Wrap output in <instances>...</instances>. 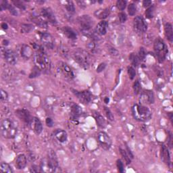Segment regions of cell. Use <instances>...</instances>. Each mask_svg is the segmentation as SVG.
Returning a JSON list of instances; mask_svg holds the SVG:
<instances>
[{"instance_id":"cell-27","label":"cell","mask_w":173,"mask_h":173,"mask_svg":"<svg viewBox=\"0 0 173 173\" xmlns=\"http://www.w3.org/2000/svg\"><path fill=\"white\" fill-rule=\"evenodd\" d=\"M94 118L95 119H96V121L97 125H98L99 127L104 128L106 126V120L104 119V117H103L102 115H100L98 112H96V114H94Z\"/></svg>"},{"instance_id":"cell-3","label":"cell","mask_w":173,"mask_h":173,"mask_svg":"<svg viewBox=\"0 0 173 173\" xmlns=\"http://www.w3.org/2000/svg\"><path fill=\"white\" fill-rule=\"evenodd\" d=\"M132 114L134 119L139 122H146L152 117V112L146 106L135 104L132 107Z\"/></svg>"},{"instance_id":"cell-55","label":"cell","mask_w":173,"mask_h":173,"mask_svg":"<svg viewBox=\"0 0 173 173\" xmlns=\"http://www.w3.org/2000/svg\"><path fill=\"white\" fill-rule=\"evenodd\" d=\"M1 28L4 30L7 29V24L6 23H2L1 24Z\"/></svg>"},{"instance_id":"cell-16","label":"cell","mask_w":173,"mask_h":173,"mask_svg":"<svg viewBox=\"0 0 173 173\" xmlns=\"http://www.w3.org/2000/svg\"><path fill=\"white\" fill-rule=\"evenodd\" d=\"M161 158L165 164L167 166L170 167L171 165V160H170V155L169 153V150L167 148L166 145H163L161 147Z\"/></svg>"},{"instance_id":"cell-6","label":"cell","mask_w":173,"mask_h":173,"mask_svg":"<svg viewBox=\"0 0 173 173\" xmlns=\"http://www.w3.org/2000/svg\"><path fill=\"white\" fill-rule=\"evenodd\" d=\"M74 58L80 66L88 68L90 65V57L85 50L78 49L74 53Z\"/></svg>"},{"instance_id":"cell-18","label":"cell","mask_w":173,"mask_h":173,"mask_svg":"<svg viewBox=\"0 0 173 173\" xmlns=\"http://www.w3.org/2000/svg\"><path fill=\"white\" fill-rule=\"evenodd\" d=\"M15 164H16V167L18 170L24 169L27 166V159L26 155L24 154L18 155L16 159Z\"/></svg>"},{"instance_id":"cell-56","label":"cell","mask_w":173,"mask_h":173,"mask_svg":"<svg viewBox=\"0 0 173 173\" xmlns=\"http://www.w3.org/2000/svg\"><path fill=\"white\" fill-rule=\"evenodd\" d=\"M105 102H106V103L107 104V103L109 102V99L108 98H106V99H105Z\"/></svg>"},{"instance_id":"cell-31","label":"cell","mask_w":173,"mask_h":173,"mask_svg":"<svg viewBox=\"0 0 173 173\" xmlns=\"http://www.w3.org/2000/svg\"><path fill=\"white\" fill-rule=\"evenodd\" d=\"M129 60L131 62V64L133 65L134 66H137L139 62V58L138 56L134 53H131L129 56Z\"/></svg>"},{"instance_id":"cell-7","label":"cell","mask_w":173,"mask_h":173,"mask_svg":"<svg viewBox=\"0 0 173 173\" xmlns=\"http://www.w3.org/2000/svg\"><path fill=\"white\" fill-rule=\"evenodd\" d=\"M97 140L103 149L105 150H108L112 145V140L106 133L99 132L97 135Z\"/></svg>"},{"instance_id":"cell-17","label":"cell","mask_w":173,"mask_h":173,"mask_svg":"<svg viewBox=\"0 0 173 173\" xmlns=\"http://www.w3.org/2000/svg\"><path fill=\"white\" fill-rule=\"evenodd\" d=\"M60 69H61L62 73H63V74L66 78H68L70 79H72L74 78V74L73 71H72L71 68L66 63L62 62L61 64H60Z\"/></svg>"},{"instance_id":"cell-9","label":"cell","mask_w":173,"mask_h":173,"mask_svg":"<svg viewBox=\"0 0 173 173\" xmlns=\"http://www.w3.org/2000/svg\"><path fill=\"white\" fill-rule=\"evenodd\" d=\"M79 22L81 29L85 31H88L89 30L91 29L93 24L92 18L88 15H84V16L80 17Z\"/></svg>"},{"instance_id":"cell-25","label":"cell","mask_w":173,"mask_h":173,"mask_svg":"<svg viewBox=\"0 0 173 173\" xmlns=\"http://www.w3.org/2000/svg\"><path fill=\"white\" fill-rule=\"evenodd\" d=\"M165 35H166L167 39L169 41L172 42L173 41V30L172 26L170 23H166L164 26Z\"/></svg>"},{"instance_id":"cell-36","label":"cell","mask_w":173,"mask_h":173,"mask_svg":"<svg viewBox=\"0 0 173 173\" xmlns=\"http://www.w3.org/2000/svg\"><path fill=\"white\" fill-rule=\"evenodd\" d=\"M127 6V1H124V0H119L116 2V7L117 8L120 10H124L126 8Z\"/></svg>"},{"instance_id":"cell-19","label":"cell","mask_w":173,"mask_h":173,"mask_svg":"<svg viewBox=\"0 0 173 173\" xmlns=\"http://www.w3.org/2000/svg\"><path fill=\"white\" fill-rule=\"evenodd\" d=\"M32 129L37 135H40L43 131V125L40 120L37 117H34L31 122Z\"/></svg>"},{"instance_id":"cell-39","label":"cell","mask_w":173,"mask_h":173,"mask_svg":"<svg viewBox=\"0 0 173 173\" xmlns=\"http://www.w3.org/2000/svg\"><path fill=\"white\" fill-rule=\"evenodd\" d=\"M12 3L14 4L15 6L18 7V8L20 9H21V10L26 9V6H24L23 2L21 1H19V0H13V1H12Z\"/></svg>"},{"instance_id":"cell-26","label":"cell","mask_w":173,"mask_h":173,"mask_svg":"<svg viewBox=\"0 0 173 173\" xmlns=\"http://www.w3.org/2000/svg\"><path fill=\"white\" fill-rule=\"evenodd\" d=\"M32 21H33L37 26L41 27V28L47 29V22L43 21L39 16H37V15H32Z\"/></svg>"},{"instance_id":"cell-10","label":"cell","mask_w":173,"mask_h":173,"mask_svg":"<svg viewBox=\"0 0 173 173\" xmlns=\"http://www.w3.org/2000/svg\"><path fill=\"white\" fill-rule=\"evenodd\" d=\"M15 113H16V116L18 117L20 120H21L22 121H23L25 123L28 124H31V122L33 118L31 116L30 112L27 110L26 109L17 110Z\"/></svg>"},{"instance_id":"cell-11","label":"cell","mask_w":173,"mask_h":173,"mask_svg":"<svg viewBox=\"0 0 173 173\" xmlns=\"http://www.w3.org/2000/svg\"><path fill=\"white\" fill-rule=\"evenodd\" d=\"M139 102L141 104H151L154 103V95L152 91L146 90L141 94Z\"/></svg>"},{"instance_id":"cell-15","label":"cell","mask_w":173,"mask_h":173,"mask_svg":"<svg viewBox=\"0 0 173 173\" xmlns=\"http://www.w3.org/2000/svg\"><path fill=\"white\" fill-rule=\"evenodd\" d=\"M40 38L41 41L45 45V46L47 47L48 49H53L54 48V39L52 37L51 35L47 32H42L40 34Z\"/></svg>"},{"instance_id":"cell-2","label":"cell","mask_w":173,"mask_h":173,"mask_svg":"<svg viewBox=\"0 0 173 173\" xmlns=\"http://www.w3.org/2000/svg\"><path fill=\"white\" fill-rule=\"evenodd\" d=\"M18 132L16 122L10 119L2 120L1 123V133L6 139H14Z\"/></svg>"},{"instance_id":"cell-12","label":"cell","mask_w":173,"mask_h":173,"mask_svg":"<svg viewBox=\"0 0 173 173\" xmlns=\"http://www.w3.org/2000/svg\"><path fill=\"white\" fill-rule=\"evenodd\" d=\"M74 94L77 97L80 101L83 103V104H89L92 99V95L91 93L88 91H78L75 90H72Z\"/></svg>"},{"instance_id":"cell-23","label":"cell","mask_w":173,"mask_h":173,"mask_svg":"<svg viewBox=\"0 0 173 173\" xmlns=\"http://www.w3.org/2000/svg\"><path fill=\"white\" fill-rule=\"evenodd\" d=\"M62 30V32H63V33L68 39H72V40H74V39H77V35L76 32H75L74 30L71 29V27H64Z\"/></svg>"},{"instance_id":"cell-22","label":"cell","mask_w":173,"mask_h":173,"mask_svg":"<svg viewBox=\"0 0 173 173\" xmlns=\"http://www.w3.org/2000/svg\"><path fill=\"white\" fill-rule=\"evenodd\" d=\"M107 22L105 21H102L99 22L97 25L96 31L100 35H105L107 32Z\"/></svg>"},{"instance_id":"cell-33","label":"cell","mask_w":173,"mask_h":173,"mask_svg":"<svg viewBox=\"0 0 173 173\" xmlns=\"http://www.w3.org/2000/svg\"><path fill=\"white\" fill-rule=\"evenodd\" d=\"M104 113L106 114V116L107 117V119H108L110 121H113L114 120V116L113 114H112V112H111V110H110L108 107H106V106H104Z\"/></svg>"},{"instance_id":"cell-42","label":"cell","mask_w":173,"mask_h":173,"mask_svg":"<svg viewBox=\"0 0 173 173\" xmlns=\"http://www.w3.org/2000/svg\"><path fill=\"white\" fill-rule=\"evenodd\" d=\"M139 58V60H144L145 57H146V52H145V49L144 47H141L139 49V56H138Z\"/></svg>"},{"instance_id":"cell-35","label":"cell","mask_w":173,"mask_h":173,"mask_svg":"<svg viewBox=\"0 0 173 173\" xmlns=\"http://www.w3.org/2000/svg\"><path fill=\"white\" fill-rule=\"evenodd\" d=\"M154 15V6H149L145 11V16L147 18H152Z\"/></svg>"},{"instance_id":"cell-45","label":"cell","mask_w":173,"mask_h":173,"mask_svg":"<svg viewBox=\"0 0 173 173\" xmlns=\"http://www.w3.org/2000/svg\"><path fill=\"white\" fill-rule=\"evenodd\" d=\"M0 98H1V102H6L8 99V94L3 89H1V97Z\"/></svg>"},{"instance_id":"cell-49","label":"cell","mask_w":173,"mask_h":173,"mask_svg":"<svg viewBox=\"0 0 173 173\" xmlns=\"http://www.w3.org/2000/svg\"><path fill=\"white\" fill-rule=\"evenodd\" d=\"M105 68H106V64H105V63H101L99 65L98 67H97V72H102V71H104V70L105 69Z\"/></svg>"},{"instance_id":"cell-54","label":"cell","mask_w":173,"mask_h":173,"mask_svg":"<svg viewBox=\"0 0 173 173\" xmlns=\"http://www.w3.org/2000/svg\"><path fill=\"white\" fill-rule=\"evenodd\" d=\"M169 145H170V147H171L172 146V134L170 133V135H169Z\"/></svg>"},{"instance_id":"cell-1","label":"cell","mask_w":173,"mask_h":173,"mask_svg":"<svg viewBox=\"0 0 173 173\" xmlns=\"http://www.w3.org/2000/svg\"><path fill=\"white\" fill-rule=\"evenodd\" d=\"M41 172H56L59 168L58 159L53 149H49L47 159L43 160L41 164Z\"/></svg>"},{"instance_id":"cell-5","label":"cell","mask_w":173,"mask_h":173,"mask_svg":"<svg viewBox=\"0 0 173 173\" xmlns=\"http://www.w3.org/2000/svg\"><path fill=\"white\" fill-rule=\"evenodd\" d=\"M154 49L160 62H162L166 57L168 48L162 39L158 38L155 39L154 44Z\"/></svg>"},{"instance_id":"cell-46","label":"cell","mask_w":173,"mask_h":173,"mask_svg":"<svg viewBox=\"0 0 173 173\" xmlns=\"http://www.w3.org/2000/svg\"><path fill=\"white\" fill-rule=\"evenodd\" d=\"M9 4L7 1H1V5H0V7H1V10H4L8 9Z\"/></svg>"},{"instance_id":"cell-51","label":"cell","mask_w":173,"mask_h":173,"mask_svg":"<svg viewBox=\"0 0 173 173\" xmlns=\"http://www.w3.org/2000/svg\"><path fill=\"white\" fill-rule=\"evenodd\" d=\"M152 1H149V0H145V1H143V6L145 7H149L152 6Z\"/></svg>"},{"instance_id":"cell-52","label":"cell","mask_w":173,"mask_h":173,"mask_svg":"<svg viewBox=\"0 0 173 173\" xmlns=\"http://www.w3.org/2000/svg\"><path fill=\"white\" fill-rule=\"evenodd\" d=\"M46 122L47 126H48L49 127H52V126H53V124H54L53 120L50 119V118H47L46 120Z\"/></svg>"},{"instance_id":"cell-47","label":"cell","mask_w":173,"mask_h":173,"mask_svg":"<svg viewBox=\"0 0 173 173\" xmlns=\"http://www.w3.org/2000/svg\"><path fill=\"white\" fill-rule=\"evenodd\" d=\"M8 10L10 12L11 14L14 15V16H17L18 15V12L16 11V10L14 8V7H13L11 5H9V7H8Z\"/></svg>"},{"instance_id":"cell-44","label":"cell","mask_w":173,"mask_h":173,"mask_svg":"<svg viewBox=\"0 0 173 173\" xmlns=\"http://www.w3.org/2000/svg\"><path fill=\"white\" fill-rule=\"evenodd\" d=\"M119 20H120V22H121V23H124L127 21V14L124 13L123 12H120L119 14Z\"/></svg>"},{"instance_id":"cell-41","label":"cell","mask_w":173,"mask_h":173,"mask_svg":"<svg viewBox=\"0 0 173 173\" xmlns=\"http://www.w3.org/2000/svg\"><path fill=\"white\" fill-rule=\"evenodd\" d=\"M40 68H39L38 67L35 66L33 68V71H32V73L30 74V78H35L37 76H39L40 74H41V71H40Z\"/></svg>"},{"instance_id":"cell-43","label":"cell","mask_w":173,"mask_h":173,"mask_svg":"<svg viewBox=\"0 0 173 173\" xmlns=\"http://www.w3.org/2000/svg\"><path fill=\"white\" fill-rule=\"evenodd\" d=\"M116 166L118 168V170L120 172H123L124 169V164H123V162H122L121 160L119 159L116 161Z\"/></svg>"},{"instance_id":"cell-38","label":"cell","mask_w":173,"mask_h":173,"mask_svg":"<svg viewBox=\"0 0 173 173\" xmlns=\"http://www.w3.org/2000/svg\"><path fill=\"white\" fill-rule=\"evenodd\" d=\"M137 8L136 6L134 4H130L128 6V12H129V14L130 16H134L136 13Z\"/></svg>"},{"instance_id":"cell-32","label":"cell","mask_w":173,"mask_h":173,"mask_svg":"<svg viewBox=\"0 0 173 173\" xmlns=\"http://www.w3.org/2000/svg\"><path fill=\"white\" fill-rule=\"evenodd\" d=\"M120 154H121L122 158H123L124 160H125V162H127V164H131V157H130L129 154H127L126 150H124L122 148H120Z\"/></svg>"},{"instance_id":"cell-21","label":"cell","mask_w":173,"mask_h":173,"mask_svg":"<svg viewBox=\"0 0 173 173\" xmlns=\"http://www.w3.org/2000/svg\"><path fill=\"white\" fill-rule=\"evenodd\" d=\"M110 14V9L105 8V9H99L98 10H96L95 12L94 15L96 16V18L101 20H104L107 18Z\"/></svg>"},{"instance_id":"cell-14","label":"cell","mask_w":173,"mask_h":173,"mask_svg":"<svg viewBox=\"0 0 173 173\" xmlns=\"http://www.w3.org/2000/svg\"><path fill=\"white\" fill-rule=\"evenodd\" d=\"M41 16L46 18L50 23L56 24H57V20L54 14L53 11L50 8H42L41 10Z\"/></svg>"},{"instance_id":"cell-48","label":"cell","mask_w":173,"mask_h":173,"mask_svg":"<svg viewBox=\"0 0 173 173\" xmlns=\"http://www.w3.org/2000/svg\"><path fill=\"white\" fill-rule=\"evenodd\" d=\"M88 48L91 50V51H95L96 49V46L94 42H90L88 44Z\"/></svg>"},{"instance_id":"cell-30","label":"cell","mask_w":173,"mask_h":173,"mask_svg":"<svg viewBox=\"0 0 173 173\" xmlns=\"http://www.w3.org/2000/svg\"><path fill=\"white\" fill-rule=\"evenodd\" d=\"M34 29L33 25L31 24H24L21 26V31L24 33H29Z\"/></svg>"},{"instance_id":"cell-50","label":"cell","mask_w":173,"mask_h":173,"mask_svg":"<svg viewBox=\"0 0 173 173\" xmlns=\"http://www.w3.org/2000/svg\"><path fill=\"white\" fill-rule=\"evenodd\" d=\"M31 171L32 172H41V168L34 165V166H32L31 167Z\"/></svg>"},{"instance_id":"cell-53","label":"cell","mask_w":173,"mask_h":173,"mask_svg":"<svg viewBox=\"0 0 173 173\" xmlns=\"http://www.w3.org/2000/svg\"><path fill=\"white\" fill-rule=\"evenodd\" d=\"M110 54H111V55H112V56H116L119 55V52H118L115 48H111L110 49Z\"/></svg>"},{"instance_id":"cell-8","label":"cell","mask_w":173,"mask_h":173,"mask_svg":"<svg viewBox=\"0 0 173 173\" xmlns=\"http://www.w3.org/2000/svg\"><path fill=\"white\" fill-rule=\"evenodd\" d=\"M133 27L138 33H144L147 29V24L141 16H137L134 18Z\"/></svg>"},{"instance_id":"cell-13","label":"cell","mask_w":173,"mask_h":173,"mask_svg":"<svg viewBox=\"0 0 173 173\" xmlns=\"http://www.w3.org/2000/svg\"><path fill=\"white\" fill-rule=\"evenodd\" d=\"M4 54V56L5 60L10 64V65H14L17 63L18 61V57H17V55L14 51H12L11 49H5L2 50Z\"/></svg>"},{"instance_id":"cell-37","label":"cell","mask_w":173,"mask_h":173,"mask_svg":"<svg viewBox=\"0 0 173 173\" xmlns=\"http://www.w3.org/2000/svg\"><path fill=\"white\" fill-rule=\"evenodd\" d=\"M127 72H128V74H129L130 79H131V80H133V79L135 77V75H136V72H135V70L133 66H128Z\"/></svg>"},{"instance_id":"cell-24","label":"cell","mask_w":173,"mask_h":173,"mask_svg":"<svg viewBox=\"0 0 173 173\" xmlns=\"http://www.w3.org/2000/svg\"><path fill=\"white\" fill-rule=\"evenodd\" d=\"M21 56H22V57L28 60L32 56V48L30 46H27V45H23L21 48Z\"/></svg>"},{"instance_id":"cell-4","label":"cell","mask_w":173,"mask_h":173,"mask_svg":"<svg viewBox=\"0 0 173 173\" xmlns=\"http://www.w3.org/2000/svg\"><path fill=\"white\" fill-rule=\"evenodd\" d=\"M34 48L37 50L35 54L34 55V62L36 66L41 70L47 69L49 65V60L44 49L39 46Z\"/></svg>"},{"instance_id":"cell-34","label":"cell","mask_w":173,"mask_h":173,"mask_svg":"<svg viewBox=\"0 0 173 173\" xmlns=\"http://www.w3.org/2000/svg\"><path fill=\"white\" fill-rule=\"evenodd\" d=\"M66 10L71 14H74L75 12V7L72 1H67L66 4L65 5Z\"/></svg>"},{"instance_id":"cell-40","label":"cell","mask_w":173,"mask_h":173,"mask_svg":"<svg viewBox=\"0 0 173 173\" xmlns=\"http://www.w3.org/2000/svg\"><path fill=\"white\" fill-rule=\"evenodd\" d=\"M133 89L135 95H138L139 93L140 90H141V85H140V82L138 81H136L134 82Z\"/></svg>"},{"instance_id":"cell-28","label":"cell","mask_w":173,"mask_h":173,"mask_svg":"<svg viewBox=\"0 0 173 173\" xmlns=\"http://www.w3.org/2000/svg\"><path fill=\"white\" fill-rule=\"evenodd\" d=\"M71 114L73 118H77L78 116H79L80 115L82 114V109L81 107H80L78 105L74 104L72 106L71 108Z\"/></svg>"},{"instance_id":"cell-20","label":"cell","mask_w":173,"mask_h":173,"mask_svg":"<svg viewBox=\"0 0 173 173\" xmlns=\"http://www.w3.org/2000/svg\"><path fill=\"white\" fill-rule=\"evenodd\" d=\"M54 135L60 143H64L67 141V133L62 129H56L54 132Z\"/></svg>"},{"instance_id":"cell-29","label":"cell","mask_w":173,"mask_h":173,"mask_svg":"<svg viewBox=\"0 0 173 173\" xmlns=\"http://www.w3.org/2000/svg\"><path fill=\"white\" fill-rule=\"evenodd\" d=\"M0 170L1 172L5 173H12L14 171L10 164L6 162H1L0 165Z\"/></svg>"}]
</instances>
